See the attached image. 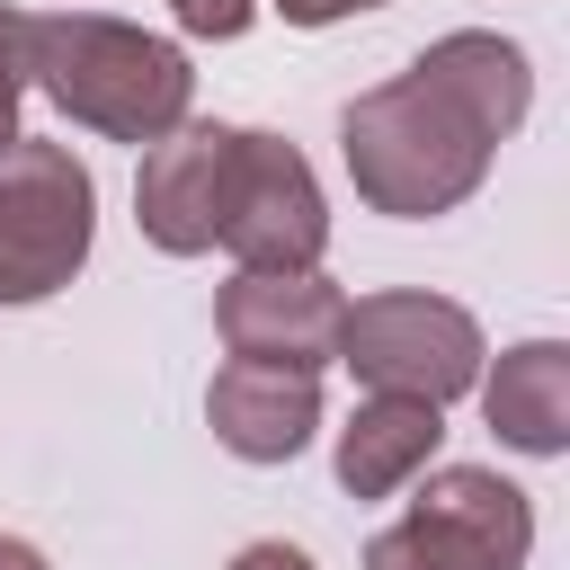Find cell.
Here are the masks:
<instances>
[{
    "label": "cell",
    "instance_id": "4",
    "mask_svg": "<svg viewBox=\"0 0 570 570\" xmlns=\"http://www.w3.org/2000/svg\"><path fill=\"white\" fill-rule=\"evenodd\" d=\"M534 508L481 463H436L428 490L365 543V570H525Z\"/></svg>",
    "mask_w": 570,
    "mask_h": 570
},
{
    "label": "cell",
    "instance_id": "10",
    "mask_svg": "<svg viewBox=\"0 0 570 570\" xmlns=\"http://www.w3.org/2000/svg\"><path fill=\"white\" fill-rule=\"evenodd\" d=\"M445 445V410L436 401H410V392H374L356 401V419L338 428V490L347 499H392L410 490Z\"/></svg>",
    "mask_w": 570,
    "mask_h": 570
},
{
    "label": "cell",
    "instance_id": "15",
    "mask_svg": "<svg viewBox=\"0 0 570 570\" xmlns=\"http://www.w3.org/2000/svg\"><path fill=\"white\" fill-rule=\"evenodd\" d=\"M232 570H312V552L267 534V543H240V552H232Z\"/></svg>",
    "mask_w": 570,
    "mask_h": 570
},
{
    "label": "cell",
    "instance_id": "2",
    "mask_svg": "<svg viewBox=\"0 0 570 570\" xmlns=\"http://www.w3.org/2000/svg\"><path fill=\"white\" fill-rule=\"evenodd\" d=\"M27 89H45L71 125L107 142H160L169 125H187L196 71H187V45L151 27L53 9V18H27Z\"/></svg>",
    "mask_w": 570,
    "mask_h": 570
},
{
    "label": "cell",
    "instance_id": "1",
    "mask_svg": "<svg viewBox=\"0 0 570 570\" xmlns=\"http://www.w3.org/2000/svg\"><path fill=\"white\" fill-rule=\"evenodd\" d=\"M525 107H534L525 45H508L490 27H454V36L419 45V62L401 80H374L347 98L338 160L374 214L428 223V214H454L490 178L499 142L525 125Z\"/></svg>",
    "mask_w": 570,
    "mask_h": 570
},
{
    "label": "cell",
    "instance_id": "3",
    "mask_svg": "<svg viewBox=\"0 0 570 570\" xmlns=\"http://www.w3.org/2000/svg\"><path fill=\"white\" fill-rule=\"evenodd\" d=\"M98 240V178L71 142H0V303H45Z\"/></svg>",
    "mask_w": 570,
    "mask_h": 570
},
{
    "label": "cell",
    "instance_id": "13",
    "mask_svg": "<svg viewBox=\"0 0 570 570\" xmlns=\"http://www.w3.org/2000/svg\"><path fill=\"white\" fill-rule=\"evenodd\" d=\"M169 18H178L187 36H214V45H232V36H249L258 0H169Z\"/></svg>",
    "mask_w": 570,
    "mask_h": 570
},
{
    "label": "cell",
    "instance_id": "5",
    "mask_svg": "<svg viewBox=\"0 0 570 570\" xmlns=\"http://www.w3.org/2000/svg\"><path fill=\"white\" fill-rule=\"evenodd\" d=\"M365 392H410V401H454L481 374V321L445 294H356L338 312V356Z\"/></svg>",
    "mask_w": 570,
    "mask_h": 570
},
{
    "label": "cell",
    "instance_id": "6",
    "mask_svg": "<svg viewBox=\"0 0 570 570\" xmlns=\"http://www.w3.org/2000/svg\"><path fill=\"white\" fill-rule=\"evenodd\" d=\"M240 267H321L330 249V205L312 160L285 134L240 125L232 142V187H223V232H214Z\"/></svg>",
    "mask_w": 570,
    "mask_h": 570
},
{
    "label": "cell",
    "instance_id": "8",
    "mask_svg": "<svg viewBox=\"0 0 570 570\" xmlns=\"http://www.w3.org/2000/svg\"><path fill=\"white\" fill-rule=\"evenodd\" d=\"M232 142H240V125H214V116H187L160 142H142L134 223H142L151 249H169V258H205L214 249L223 187H232Z\"/></svg>",
    "mask_w": 570,
    "mask_h": 570
},
{
    "label": "cell",
    "instance_id": "16",
    "mask_svg": "<svg viewBox=\"0 0 570 570\" xmlns=\"http://www.w3.org/2000/svg\"><path fill=\"white\" fill-rule=\"evenodd\" d=\"M0 570H53V561H45L27 534H0Z\"/></svg>",
    "mask_w": 570,
    "mask_h": 570
},
{
    "label": "cell",
    "instance_id": "11",
    "mask_svg": "<svg viewBox=\"0 0 570 570\" xmlns=\"http://www.w3.org/2000/svg\"><path fill=\"white\" fill-rule=\"evenodd\" d=\"M481 383V419L517 454H561L570 445V347L561 338H517Z\"/></svg>",
    "mask_w": 570,
    "mask_h": 570
},
{
    "label": "cell",
    "instance_id": "7",
    "mask_svg": "<svg viewBox=\"0 0 570 570\" xmlns=\"http://www.w3.org/2000/svg\"><path fill=\"white\" fill-rule=\"evenodd\" d=\"M338 276L321 267H240L223 294H214V330L232 356H258V365H303L321 374L338 356Z\"/></svg>",
    "mask_w": 570,
    "mask_h": 570
},
{
    "label": "cell",
    "instance_id": "14",
    "mask_svg": "<svg viewBox=\"0 0 570 570\" xmlns=\"http://www.w3.org/2000/svg\"><path fill=\"white\" fill-rule=\"evenodd\" d=\"M356 9H392V0H276L285 27H338V18H356Z\"/></svg>",
    "mask_w": 570,
    "mask_h": 570
},
{
    "label": "cell",
    "instance_id": "12",
    "mask_svg": "<svg viewBox=\"0 0 570 570\" xmlns=\"http://www.w3.org/2000/svg\"><path fill=\"white\" fill-rule=\"evenodd\" d=\"M18 98H27V9L0 0V142H18Z\"/></svg>",
    "mask_w": 570,
    "mask_h": 570
},
{
    "label": "cell",
    "instance_id": "9",
    "mask_svg": "<svg viewBox=\"0 0 570 570\" xmlns=\"http://www.w3.org/2000/svg\"><path fill=\"white\" fill-rule=\"evenodd\" d=\"M205 419H214L223 454H240V463H294L312 445V428H321V374L232 356L205 383Z\"/></svg>",
    "mask_w": 570,
    "mask_h": 570
}]
</instances>
